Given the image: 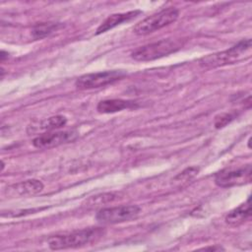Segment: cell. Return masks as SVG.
Returning <instances> with one entry per match:
<instances>
[{
	"label": "cell",
	"mask_w": 252,
	"mask_h": 252,
	"mask_svg": "<svg viewBox=\"0 0 252 252\" xmlns=\"http://www.w3.org/2000/svg\"><path fill=\"white\" fill-rule=\"evenodd\" d=\"M103 234V230L99 227H89L77 230L68 234H58L48 239V246L52 250H61L68 248L82 247L90 244Z\"/></svg>",
	"instance_id": "6da1fadb"
},
{
	"label": "cell",
	"mask_w": 252,
	"mask_h": 252,
	"mask_svg": "<svg viewBox=\"0 0 252 252\" xmlns=\"http://www.w3.org/2000/svg\"><path fill=\"white\" fill-rule=\"evenodd\" d=\"M251 48V39H242L235 45L231 46L230 48L217 52L214 54L207 55L200 60V65L203 68L211 69L217 68L220 66H224L227 64H233L242 58V56L248 52Z\"/></svg>",
	"instance_id": "7a4b0ae2"
},
{
	"label": "cell",
	"mask_w": 252,
	"mask_h": 252,
	"mask_svg": "<svg viewBox=\"0 0 252 252\" xmlns=\"http://www.w3.org/2000/svg\"><path fill=\"white\" fill-rule=\"evenodd\" d=\"M182 42L177 39H161L138 47L131 52V57L140 62L152 61L166 56L182 47Z\"/></svg>",
	"instance_id": "3957f363"
},
{
	"label": "cell",
	"mask_w": 252,
	"mask_h": 252,
	"mask_svg": "<svg viewBox=\"0 0 252 252\" xmlns=\"http://www.w3.org/2000/svg\"><path fill=\"white\" fill-rule=\"evenodd\" d=\"M178 16H179V11L176 8L168 7L139 22L134 27L133 31L138 35L150 34L158 30H160L174 23L178 19Z\"/></svg>",
	"instance_id": "277c9868"
},
{
	"label": "cell",
	"mask_w": 252,
	"mask_h": 252,
	"mask_svg": "<svg viewBox=\"0 0 252 252\" xmlns=\"http://www.w3.org/2000/svg\"><path fill=\"white\" fill-rule=\"evenodd\" d=\"M126 76V72L122 70H111L96 73H90L79 77L75 86L79 90H92L113 84Z\"/></svg>",
	"instance_id": "5b68a950"
},
{
	"label": "cell",
	"mask_w": 252,
	"mask_h": 252,
	"mask_svg": "<svg viewBox=\"0 0 252 252\" xmlns=\"http://www.w3.org/2000/svg\"><path fill=\"white\" fill-rule=\"evenodd\" d=\"M141 209L137 205H121L100 209L96 213V220L102 223H119L136 218Z\"/></svg>",
	"instance_id": "8992f818"
},
{
	"label": "cell",
	"mask_w": 252,
	"mask_h": 252,
	"mask_svg": "<svg viewBox=\"0 0 252 252\" xmlns=\"http://www.w3.org/2000/svg\"><path fill=\"white\" fill-rule=\"evenodd\" d=\"M252 175L251 164L238 168H225L217 173L215 183L222 188L238 186L250 183Z\"/></svg>",
	"instance_id": "52a82bcc"
},
{
	"label": "cell",
	"mask_w": 252,
	"mask_h": 252,
	"mask_svg": "<svg viewBox=\"0 0 252 252\" xmlns=\"http://www.w3.org/2000/svg\"><path fill=\"white\" fill-rule=\"evenodd\" d=\"M78 138V133L74 130L59 131L53 133H44L33 139L32 144L38 149H49L63 144L75 141Z\"/></svg>",
	"instance_id": "ba28073f"
},
{
	"label": "cell",
	"mask_w": 252,
	"mask_h": 252,
	"mask_svg": "<svg viewBox=\"0 0 252 252\" xmlns=\"http://www.w3.org/2000/svg\"><path fill=\"white\" fill-rule=\"evenodd\" d=\"M43 189V184L37 179H28L6 188L7 194L18 196H31L39 193Z\"/></svg>",
	"instance_id": "9c48e42d"
},
{
	"label": "cell",
	"mask_w": 252,
	"mask_h": 252,
	"mask_svg": "<svg viewBox=\"0 0 252 252\" xmlns=\"http://www.w3.org/2000/svg\"><path fill=\"white\" fill-rule=\"evenodd\" d=\"M141 14V11L139 10H135V11H130L127 13H117V14H112L109 17H107L100 25L99 27L96 29V32L95 34H100L102 32H105L113 28H115L116 26L125 23V22H129L133 19H135L136 17H138V15Z\"/></svg>",
	"instance_id": "30bf717a"
},
{
	"label": "cell",
	"mask_w": 252,
	"mask_h": 252,
	"mask_svg": "<svg viewBox=\"0 0 252 252\" xmlns=\"http://www.w3.org/2000/svg\"><path fill=\"white\" fill-rule=\"evenodd\" d=\"M137 102L133 100H126L121 98H112V99H104L97 103L96 110L99 113H114L117 111H121L123 109H130L137 107Z\"/></svg>",
	"instance_id": "8fae6325"
},
{
	"label": "cell",
	"mask_w": 252,
	"mask_h": 252,
	"mask_svg": "<svg viewBox=\"0 0 252 252\" xmlns=\"http://www.w3.org/2000/svg\"><path fill=\"white\" fill-rule=\"evenodd\" d=\"M251 217V206H250V198L237 208L230 211L225 216V222L231 226H238L246 221Z\"/></svg>",
	"instance_id": "7c38bea8"
},
{
	"label": "cell",
	"mask_w": 252,
	"mask_h": 252,
	"mask_svg": "<svg viewBox=\"0 0 252 252\" xmlns=\"http://www.w3.org/2000/svg\"><path fill=\"white\" fill-rule=\"evenodd\" d=\"M62 27V25L58 23H40L36 24L32 30V34L33 38L35 39H41L46 37L47 35L51 34L52 32H56Z\"/></svg>",
	"instance_id": "4fadbf2b"
},
{
	"label": "cell",
	"mask_w": 252,
	"mask_h": 252,
	"mask_svg": "<svg viewBox=\"0 0 252 252\" xmlns=\"http://www.w3.org/2000/svg\"><path fill=\"white\" fill-rule=\"evenodd\" d=\"M66 123H67L66 117H64L62 115H55V116H51V117L41 121L38 124V129L39 130H45V131L48 132V131H51V130L61 128L64 125H66Z\"/></svg>",
	"instance_id": "5bb4252c"
},
{
	"label": "cell",
	"mask_w": 252,
	"mask_h": 252,
	"mask_svg": "<svg viewBox=\"0 0 252 252\" xmlns=\"http://www.w3.org/2000/svg\"><path fill=\"white\" fill-rule=\"evenodd\" d=\"M199 172V167L197 166H190L187 167L186 169H184L183 171H181L178 175H176L174 177L175 181H188L190 179H192L193 177H195Z\"/></svg>",
	"instance_id": "9a60e30c"
},
{
	"label": "cell",
	"mask_w": 252,
	"mask_h": 252,
	"mask_svg": "<svg viewBox=\"0 0 252 252\" xmlns=\"http://www.w3.org/2000/svg\"><path fill=\"white\" fill-rule=\"evenodd\" d=\"M235 117V115L231 114V113H221L216 116L215 119V127L217 129L222 128L225 125H227L231 120H233Z\"/></svg>",
	"instance_id": "2e32d148"
},
{
	"label": "cell",
	"mask_w": 252,
	"mask_h": 252,
	"mask_svg": "<svg viewBox=\"0 0 252 252\" xmlns=\"http://www.w3.org/2000/svg\"><path fill=\"white\" fill-rule=\"evenodd\" d=\"M5 58H8V52H5L4 50H2L0 53V59L1 61H4Z\"/></svg>",
	"instance_id": "e0dca14e"
},
{
	"label": "cell",
	"mask_w": 252,
	"mask_h": 252,
	"mask_svg": "<svg viewBox=\"0 0 252 252\" xmlns=\"http://www.w3.org/2000/svg\"><path fill=\"white\" fill-rule=\"evenodd\" d=\"M205 250H220L221 247H206Z\"/></svg>",
	"instance_id": "ac0fdd59"
}]
</instances>
